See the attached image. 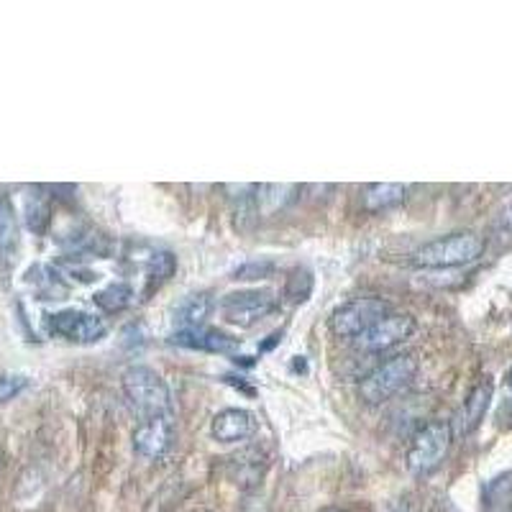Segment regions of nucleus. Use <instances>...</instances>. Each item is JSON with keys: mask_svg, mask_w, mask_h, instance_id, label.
<instances>
[{"mask_svg": "<svg viewBox=\"0 0 512 512\" xmlns=\"http://www.w3.org/2000/svg\"><path fill=\"white\" fill-rule=\"evenodd\" d=\"M390 303H384L379 297H356L351 303L338 305L331 315V331L341 338H359L367 333L374 323L390 315Z\"/></svg>", "mask_w": 512, "mask_h": 512, "instance_id": "6", "label": "nucleus"}, {"mask_svg": "<svg viewBox=\"0 0 512 512\" xmlns=\"http://www.w3.org/2000/svg\"><path fill=\"white\" fill-rule=\"evenodd\" d=\"M451 441H454L451 423H446V420H431V423H425L413 436V441H410L408 446V454H405L408 472L420 479L431 477L433 472H438V466L446 461Z\"/></svg>", "mask_w": 512, "mask_h": 512, "instance_id": "3", "label": "nucleus"}, {"mask_svg": "<svg viewBox=\"0 0 512 512\" xmlns=\"http://www.w3.org/2000/svg\"><path fill=\"white\" fill-rule=\"evenodd\" d=\"M131 300H134V290L126 282H111L93 295V303L108 315L123 313L131 305Z\"/></svg>", "mask_w": 512, "mask_h": 512, "instance_id": "18", "label": "nucleus"}, {"mask_svg": "<svg viewBox=\"0 0 512 512\" xmlns=\"http://www.w3.org/2000/svg\"><path fill=\"white\" fill-rule=\"evenodd\" d=\"M320 512H346V510H341V507H323Z\"/></svg>", "mask_w": 512, "mask_h": 512, "instance_id": "25", "label": "nucleus"}, {"mask_svg": "<svg viewBox=\"0 0 512 512\" xmlns=\"http://www.w3.org/2000/svg\"><path fill=\"white\" fill-rule=\"evenodd\" d=\"M121 387L128 402L146 418L169 415L172 410V395H169L167 382L152 367H144V364L128 367L121 377Z\"/></svg>", "mask_w": 512, "mask_h": 512, "instance_id": "4", "label": "nucleus"}, {"mask_svg": "<svg viewBox=\"0 0 512 512\" xmlns=\"http://www.w3.org/2000/svg\"><path fill=\"white\" fill-rule=\"evenodd\" d=\"M418 377V359L413 354H397L392 359L382 361L367 377L359 382V397L367 405L377 408L390 402L400 392H405Z\"/></svg>", "mask_w": 512, "mask_h": 512, "instance_id": "2", "label": "nucleus"}, {"mask_svg": "<svg viewBox=\"0 0 512 512\" xmlns=\"http://www.w3.org/2000/svg\"><path fill=\"white\" fill-rule=\"evenodd\" d=\"M280 300L267 287H256V290H239V292H228V295L221 297L218 303V310H221L223 320L231 323V326L239 328H251L256 323H262L264 318L277 310Z\"/></svg>", "mask_w": 512, "mask_h": 512, "instance_id": "5", "label": "nucleus"}, {"mask_svg": "<svg viewBox=\"0 0 512 512\" xmlns=\"http://www.w3.org/2000/svg\"><path fill=\"white\" fill-rule=\"evenodd\" d=\"M198 512H205V510H198Z\"/></svg>", "mask_w": 512, "mask_h": 512, "instance_id": "28", "label": "nucleus"}, {"mask_svg": "<svg viewBox=\"0 0 512 512\" xmlns=\"http://www.w3.org/2000/svg\"><path fill=\"white\" fill-rule=\"evenodd\" d=\"M47 328L52 336L82 346L98 344L108 333L103 320L90 313H82V310H59V313L47 315Z\"/></svg>", "mask_w": 512, "mask_h": 512, "instance_id": "7", "label": "nucleus"}, {"mask_svg": "<svg viewBox=\"0 0 512 512\" xmlns=\"http://www.w3.org/2000/svg\"><path fill=\"white\" fill-rule=\"evenodd\" d=\"M256 433V418L244 408H226L210 420V436L218 443H244Z\"/></svg>", "mask_w": 512, "mask_h": 512, "instance_id": "11", "label": "nucleus"}, {"mask_svg": "<svg viewBox=\"0 0 512 512\" xmlns=\"http://www.w3.org/2000/svg\"><path fill=\"white\" fill-rule=\"evenodd\" d=\"M24 218H26V228H29L34 236H44L52 226V200L49 195L44 192L34 190L26 198V210H24Z\"/></svg>", "mask_w": 512, "mask_h": 512, "instance_id": "17", "label": "nucleus"}, {"mask_svg": "<svg viewBox=\"0 0 512 512\" xmlns=\"http://www.w3.org/2000/svg\"><path fill=\"white\" fill-rule=\"evenodd\" d=\"M216 310V303L210 292H192V295L182 297V303L175 308V320L182 328H198L205 326V320Z\"/></svg>", "mask_w": 512, "mask_h": 512, "instance_id": "16", "label": "nucleus"}, {"mask_svg": "<svg viewBox=\"0 0 512 512\" xmlns=\"http://www.w3.org/2000/svg\"><path fill=\"white\" fill-rule=\"evenodd\" d=\"M408 198V187L397 185V182H374V185L364 187L361 192V205L367 213H384L397 205L405 203Z\"/></svg>", "mask_w": 512, "mask_h": 512, "instance_id": "14", "label": "nucleus"}, {"mask_svg": "<svg viewBox=\"0 0 512 512\" xmlns=\"http://www.w3.org/2000/svg\"><path fill=\"white\" fill-rule=\"evenodd\" d=\"M131 441H134V451L141 459H164L172 448V441H175V423L169 420V415H154V418L141 420Z\"/></svg>", "mask_w": 512, "mask_h": 512, "instance_id": "9", "label": "nucleus"}, {"mask_svg": "<svg viewBox=\"0 0 512 512\" xmlns=\"http://www.w3.org/2000/svg\"><path fill=\"white\" fill-rule=\"evenodd\" d=\"M507 420H510V425H512V408H510V413H507Z\"/></svg>", "mask_w": 512, "mask_h": 512, "instance_id": "27", "label": "nucleus"}, {"mask_svg": "<svg viewBox=\"0 0 512 512\" xmlns=\"http://www.w3.org/2000/svg\"><path fill=\"white\" fill-rule=\"evenodd\" d=\"M18 249H21V226H18L16 208L8 195H0V259L8 264L16 262Z\"/></svg>", "mask_w": 512, "mask_h": 512, "instance_id": "15", "label": "nucleus"}, {"mask_svg": "<svg viewBox=\"0 0 512 512\" xmlns=\"http://www.w3.org/2000/svg\"><path fill=\"white\" fill-rule=\"evenodd\" d=\"M274 269L272 262H267V259H256V262H246L244 267H239L236 272H233V280H264V277H269Z\"/></svg>", "mask_w": 512, "mask_h": 512, "instance_id": "24", "label": "nucleus"}, {"mask_svg": "<svg viewBox=\"0 0 512 512\" xmlns=\"http://www.w3.org/2000/svg\"><path fill=\"white\" fill-rule=\"evenodd\" d=\"M507 384H510V390H512V372L507 374Z\"/></svg>", "mask_w": 512, "mask_h": 512, "instance_id": "26", "label": "nucleus"}, {"mask_svg": "<svg viewBox=\"0 0 512 512\" xmlns=\"http://www.w3.org/2000/svg\"><path fill=\"white\" fill-rule=\"evenodd\" d=\"M144 267L154 282H167L177 272V256L167 249H157L146 256Z\"/></svg>", "mask_w": 512, "mask_h": 512, "instance_id": "21", "label": "nucleus"}, {"mask_svg": "<svg viewBox=\"0 0 512 512\" xmlns=\"http://www.w3.org/2000/svg\"><path fill=\"white\" fill-rule=\"evenodd\" d=\"M29 387V377L24 374H0V402H11Z\"/></svg>", "mask_w": 512, "mask_h": 512, "instance_id": "23", "label": "nucleus"}, {"mask_svg": "<svg viewBox=\"0 0 512 512\" xmlns=\"http://www.w3.org/2000/svg\"><path fill=\"white\" fill-rule=\"evenodd\" d=\"M29 282L36 287V295L41 300H62L67 295V287L62 285L59 274L49 267H34L29 272Z\"/></svg>", "mask_w": 512, "mask_h": 512, "instance_id": "20", "label": "nucleus"}, {"mask_svg": "<svg viewBox=\"0 0 512 512\" xmlns=\"http://www.w3.org/2000/svg\"><path fill=\"white\" fill-rule=\"evenodd\" d=\"M415 331V320L408 313H390L384 315L379 323H374L367 333H361L359 338H354L356 346L361 351H390L395 346H400L402 341H408Z\"/></svg>", "mask_w": 512, "mask_h": 512, "instance_id": "8", "label": "nucleus"}, {"mask_svg": "<svg viewBox=\"0 0 512 512\" xmlns=\"http://www.w3.org/2000/svg\"><path fill=\"white\" fill-rule=\"evenodd\" d=\"M300 190L297 185H259L256 187V210L274 213L277 208H285L290 200H295V192Z\"/></svg>", "mask_w": 512, "mask_h": 512, "instance_id": "19", "label": "nucleus"}, {"mask_svg": "<svg viewBox=\"0 0 512 512\" xmlns=\"http://www.w3.org/2000/svg\"><path fill=\"white\" fill-rule=\"evenodd\" d=\"M489 505H497L500 510L512 505V474H502V477L492 479L487 487Z\"/></svg>", "mask_w": 512, "mask_h": 512, "instance_id": "22", "label": "nucleus"}, {"mask_svg": "<svg viewBox=\"0 0 512 512\" xmlns=\"http://www.w3.org/2000/svg\"><path fill=\"white\" fill-rule=\"evenodd\" d=\"M264 472H267V459L262 451L256 448H246L241 454L231 456L226 466V474L236 487L241 489H256L262 484Z\"/></svg>", "mask_w": 512, "mask_h": 512, "instance_id": "13", "label": "nucleus"}, {"mask_svg": "<svg viewBox=\"0 0 512 512\" xmlns=\"http://www.w3.org/2000/svg\"><path fill=\"white\" fill-rule=\"evenodd\" d=\"M484 254V239L474 231H456L433 239L413 254V264L420 269H454L477 262Z\"/></svg>", "mask_w": 512, "mask_h": 512, "instance_id": "1", "label": "nucleus"}, {"mask_svg": "<svg viewBox=\"0 0 512 512\" xmlns=\"http://www.w3.org/2000/svg\"><path fill=\"white\" fill-rule=\"evenodd\" d=\"M492 395H495V387H492L489 379H484V382H479L477 387H472V392L466 395L461 410L456 413L451 431H454L456 436H469V433L477 431L479 425H482L484 415H487Z\"/></svg>", "mask_w": 512, "mask_h": 512, "instance_id": "12", "label": "nucleus"}, {"mask_svg": "<svg viewBox=\"0 0 512 512\" xmlns=\"http://www.w3.org/2000/svg\"><path fill=\"white\" fill-rule=\"evenodd\" d=\"M169 344L182 346V349L205 351V354H236L239 351V338H233L231 333L221 331V328L198 326V328H177L169 336Z\"/></svg>", "mask_w": 512, "mask_h": 512, "instance_id": "10", "label": "nucleus"}]
</instances>
